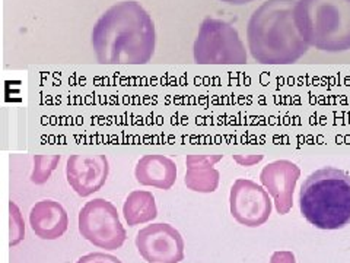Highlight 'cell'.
Returning a JSON list of instances; mask_svg holds the SVG:
<instances>
[{
  "instance_id": "cell-10",
  "label": "cell",
  "mask_w": 350,
  "mask_h": 263,
  "mask_svg": "<svg viewBox=\"0 0 350 263\" xmlns=\"http://www.w3.org/2000/svg\"><path fill=\"white\" fill-rule=\"evenodd\" d=\"M301 177V168L289 160H276L262 167L260 181L269 195L278 214L286 215L293 206V193Z\"/></svg>"
},
{
  "instance_id": "cell-16",
  "label": "cell",
  "mask_w": 350,
  "mask_h": 263,
  "mask_svg": "<svg viewBox=\"0 0 350 263\" xmlns=\"http://www.w3.org/2000/svg\"><path fill=\"white\" fill-rule=\"evenodd\" d=\"M9 246L15 247L25 238V223L18 205L12 201L9 202Z\"/></svg>"
},
{
  "instance_id": "cell-2",
  "label": "cell",
  "mask_w": 350,
  "mask_h": 263,
  "mask_svg": "<svg viewBox=\"0 0 350 263\" xmlns=\"http://www.w3.org/2000/svg\"><path fill=\"white\" fill-rule=\"evenodd\" d=\"M298 0H266L247 25L248 50L260 64H291L305 56L310 46L295 18Z\"/></svg>"
},
{
  "instance_id": "cell-18",
  "label": "cell",
  "mask_w": 350,
  "mask_h": 263,
  "mask_svg": "<svg viewBox=\"0 0 350 263\" xmlns=\"http://www.w3.org/2000/svg\"><path fill=\"white\" fill-rule=\"evenodd\" d=\"M232 158L237 164H239L241 167H253L256 164L261 162L265 155H262V153H251V155H241V153H235V155H232Z\"/></svg>"
},
{
  "instance_id": "cell-11",
  "label": "cell",
  "mask_w": 350,
  "mask_h": 263,
  "mask_svg": "<svg viewBox=\"0 0 350 263\" xmlns=\"http://www.w3.org/2000/svg\"><path fill=\"white\" fill-rule=\"evenodd\" d=\"M29 225L41 240H57L68 231L69 216L62 203L44 199L31 208Z\"/></svg>"
},
{
  "instance_id": "cell-3",
  "label": "cell",
  "mask_w": 350,
  "mask_h": 263,
  "mask_svg": "<svg viewBox=\"0 0 350 263\" xmlns=\"http://www.w3.org/2000/svg\"><path fill=\"white\" fill-rule=\"evenodd\" d=\"M299 210L319 229H340L350 224V175L334 167L311 173L301 186Z\"/></svg>"
},
{
  "instance_id": "cell-17",
  "label": "cell",
  "mask_w": 350,
  "mask_h": 263,
  "mask_svg": "<svg viewBox=\"0 0 350 263\" xmlns=\"http://www.w3.org/2000/svg\"><path fill=\"white\" fill-rule=\"evenodd\" d=\"M76 263H123L117 256L104 253V251H94V253L82 256Z\"/></svg>"
},
{
  "instance_id": "cell-1",
  "label": "cell",
  "mask_w": 350,
  "mask_h": 263,
  "mask_svg": "<svg viewBox=\"0 0 350 263\" xmlns=\"http://www.w3.org/2000/svg\"><path fill=\"white\" fill-rule=\"evenodd\" d=\"M91 42L103 64H145L155 53L157 29L148 10L127 0L108 8L96 21Z\"/></svg>"
},
{
  "instance_id": "cell-14",
  "label": "cell",
  "mask_w": 350,
  "mask_h": 263,
  "mask_svg": "<svg viewBox=\"0 0 350 263\" xmlns=\"http://www.w3.org/2000/svg\"><path fill=\"white\" fill-rule=\"evenodd\" d=\"M123 216L129 227L152 223L158 216L155 196L148 190H133L123 203Z\"/></svg>"
},
{
  "instance_id": "cell-4",
  "label": "cell",
  "mask_w": 350,
  "mask_h": 263,
  "mask_svg": "<svg viewBox=\"0 0 350 263\" xmlns=\"http://www.w3.org/2000/svg\"><path fill=\"white\" fill-rule=\"evenodd\" d=\"M295 18L310 47L324 53L350 50V0H298Z\"/></svg>"
},
{
  "instance_id": "cell-13",
  "label": "cell",
  "mask_w": 350,
  "mask_h": 263,
  "mask_svg": "<svg viewBox=\"0 0 350 263\" xmlns=\"http://www.w3.org/2000/svg\"><path fill=\"white\" fill-rule=\"evenodd\" d=\"M135 177L142 186L170 190L177 180V164L161 153H148L137 161Z\"/></svg>"
},
{
  "instance_id": "cell-7",
  "label": "cell",
  "mask_w": 350,
  "mask_h": 263,
  "mask_svg": "<svg viewBox=\"0 0 350 263\" xmlns=\"http://www.w3.org/2000/svg\"><path fill=\"white\" fill-rule=\"evenodd\" d=\"M229 210L238 224L256 228L269 221L273 201L262 186L248 179H238L229 193Z\"/></svg>"
},
{
  "instance_id": "cell-5",
  "label": "cell",
  "mask_w": 350,
  "mask_h": 263,
  "mask_svg": "<svg viewBox=\"0 0 350 263\" xmlns=\"http://www.w3.org/2000/svg\"><path fill=\"white\" fill-rule=\"evenodd\" d=\"M197 64H245L247 50L238 31L222 19L206 18L193 46Z\"/></svg>"
},
{
  "instance_id": "cell-15",
  "label": "cell",
  "mask_w": 350,
  "mask_h": 263,
  "mask_svg": "<svg viewBox=\"0 0 350 263\" xmlns=\"http://www.w3.org/2000/svg\"><path fill=\"white\" fill-rule=\"evenodd\" d=\"M60 162V155L51 153V155H34V167H32L29 180L37 186L46 184L51 174L56 171Z\"/></svg>"
},
{
  "instance_id": "cell-20",
  "label": "cell",
  "mask_w": 350,
  "mask_h": 263,
  "mask_svg": "<svg viewBox=\"0 0 350 263\" xmlns=\"http://www.w3.org/2000/svg\"><path fill=\"white\" fill-rule=\"evenodd\" d=\"M221 2L228 3V5H234V6H243V5L254 2V0H221Z\"/></svg>"
},
{
  "instance_id": "cell-8",
  "label": "cell",
  "mask_w": 350,
  "mask_h": 263,
  "mask_svg": "<svg viewBox=\"0 0 350 263\" xmlns=\"http://www.w3.org/2000/svg\"><path fill=\"white\" fill-rule=\"evenodd\" d=\"M136 247L148 263H180L184 260V238L177 228L157 223L142 228L136 236Z\"/></svg>"
},
{
  "instance_id": "cell-9",
  "label": "cell",
  "mask_w": 350,
  "mask_h": 263,
  "mask_svg": "<svg viewBox=\"0 0 350 263\" xmlns=\"http://www.w3.org/2000/svg\"><path fill=\"white\" fill-rule=\"evenodd\" d=\"M108 174L109 162L103 153H75L66 162V179L75 193L81 197L100 192Z\"/></svg>"
},
{
  "instance_id": "cell-12",
  "label": "cell",
  "mask_w": 350,
  "mask_h": 263,
  "mask_svg": "<svg viewBox=\"0 0 350 263\" xmlns=\"http://www.w3.org/2000/svg\"><path fill=\"white\" fill-rule=\"evenodd\" d=\"M224 158L222 153H191L185 158L184 183L187 189L197 193H213L219 188L221 173L215 168L216 164Z\"/></svg>"
},
{
  "instance_id": "cell-19",
  "label": "cell",
  "mask_w": 350,
  "mask_h": 263,
  "mask_svg": "<svg viewBox=\"0 0 350 263\" xmlns=\"http://www.w3.org/2000/svg\"><path fill=\"white\" fill-rule=\"evenodd\" d=\"M270 263H297V258L289 250H278L271 255Z\"/></svg>"
},
{
  "instance_id": "cell-6",
  "label": "cell",
  "mask_w": 350,
  "mask_h": 263,
  "mask_svg": "<svg viewBox=\"0 0 350 263\" xmlns=\"http://www.w3.org/2000/svg\"><path fill=\"white\" fill-rule=\"evenodd\" d=\"M78 227L81 236L98 249L117 250L127 240L117 208L103 197L85 203L79 212Z\"/></svg>"
}]
</instances>
